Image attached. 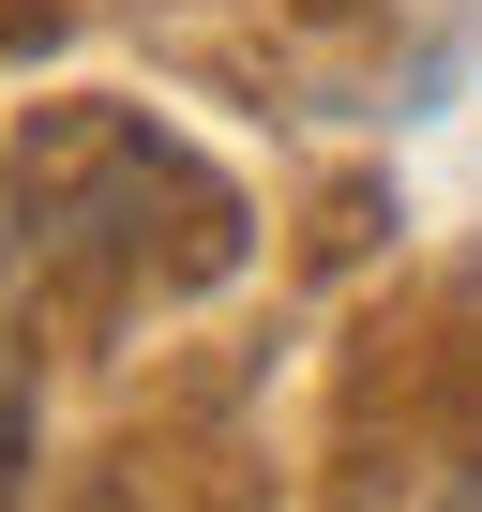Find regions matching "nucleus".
Listing matches in <instances>:
<instances>
[{
    "label": "nucleus",
    "mask_w": 482,
    "mask_h": 512,
    "mask_svg": "<svg viewBox=\"0 0 482 512\" xmlns=\"http://www.w3.org/2000/svg\"><path fill=\"white\" fill-rule=\"evenodd\" d=\"M16 407H31V362H16V272H0V437H16Z\"/></svg>",
    "instance_id": "1"
}]
</instances>
